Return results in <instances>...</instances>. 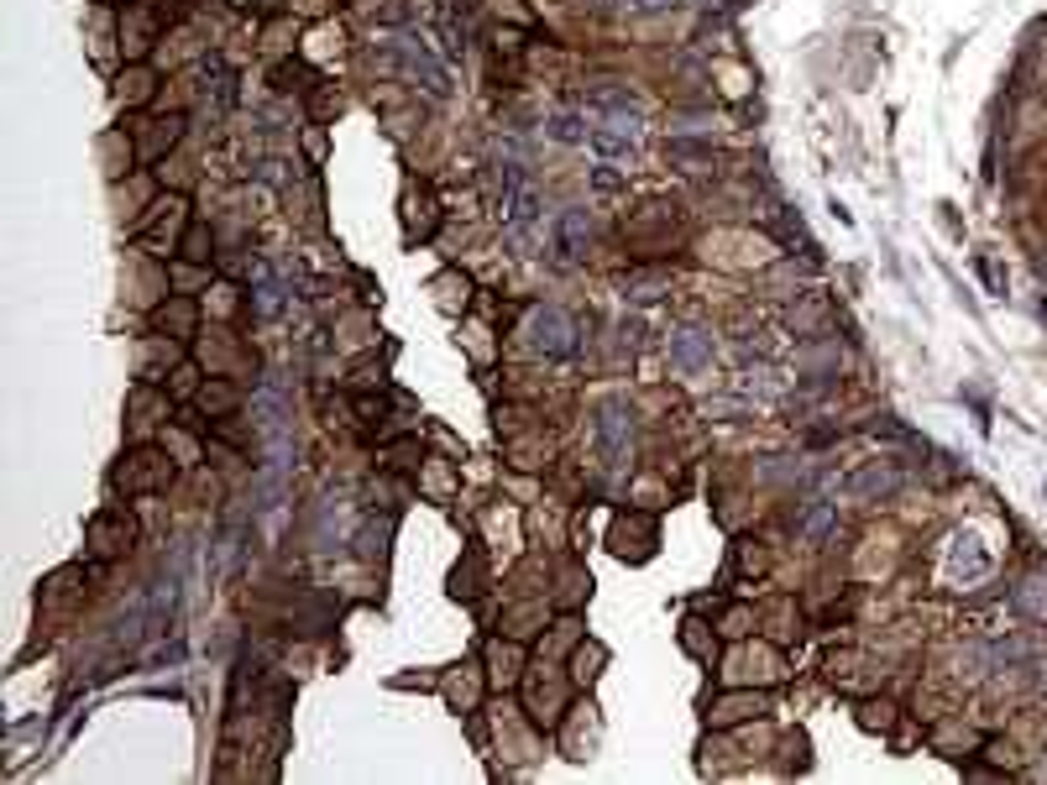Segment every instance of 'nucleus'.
<instances>
[{
	"label": "nucleus",
	"mask_w": 1047,
	"mask_h": 785,
	"mask_svg": "<svg viewBox=\"0 0 1047 785\" xmlns=\"http://www.w3.org/2000/svg\"><path fill=\"white\" fill-rule=\"evenodd\" d=\"M524 335H529V346H535L545 362H566L571 351H576V325H571L566 309H556V304L535 309L529 325H524Z\"/></svg>",
	"instance_id": "2"
},
{
	"label": "nucleus",
	"mask_w": 1047,
	"mask_h": 785,
	"mask_svg": "<svg viewBox=\"0 0 1047 785\" xmlns=\"http://www.w3.org/2000/svg\"><path fill=\"white\" fill-rule=\"evenodd\" d=\"M948 576L963 581V587H974V581L989 576V550L980 544V535H954V544H948Z\"/></svg>",
	"instance_id": "4"
},
{
	"label": "nucleus",
	"mask_w": 1047,
	"mask_h": 785,
	"mask_svg": "<svg viewBox=\"0 0 1047 785\" xmlns=\"http://www.w3.org/2000/svg\"><path fill=\"white\" fill-rule=\"evenodd\" d=\"M671 157H713L707 142H671Z\"/></svg>",
	"instance_id": "16"
},
{
	"label": "nucleus",
	"mask_w": 1047,
	"mask_h": 785,
	"mask_svg": "<svg viewBox=\"0 0 1047 785\" xmlns=\"http://www.w3.org/2000/svg\"><path fill=\"white\" fill-rule=\"evenodd\" d=\"M833 518H838V503L828 498V492H817V498H807V503L796 509V535L828 540V535H833Z\"/></svg>",
	"instance_id": "8"
},
{
	"label": "nucleus",
	"mask_w": 1047,
	"mask_h": 785,
	"mask_svg": "<svg viewBox=\"0 0 1047 785\" xmlns=\"http://www.w3.org/2000/svg\"><path fill=\"white\" fill-rule=\"evenodd\" d=\"M896 482H901V477L891 472V466H869L865 477L854 482V498H874V492L885 498V492H896Z\"/></svg>",
	"instance_id": "13"
},
{
	"label": "nucleus",
	"mask_w": 1047,
	"mask_h": 785,
	"mask_svg": "<svg viewBox=\"0 0 1047 785\" xmlns=\"http://www.w3.org/2000/svg\"><path fill=\"white\" fill-rule=\"evenodd\" d=\"M157 325H163V331L174 325L179 335H189V331H194V304H189V299H174V309L163 304V309H157Z\"/></svg>",
	"instance_id": "14"
},
{
	"label": "nucleus",
	"mask_w": 1047,
	"mask_h": 785,
	"mask_svg": "<svg viewBox=\"0 0 1047 785\" xmlns=\"http://www.w3.org/2000/svg\"><path fill=\"white\" fill-rule=\"evenodd\" d=\"M372 63H378V68H388V74H404V79L424 85L435 100H446V94H450L446 63L435 59V53H430V42H419V37H383V42L372 48Z\"/></svg>",
	"instance_id": "1"
},
{
	"label": "nucleus",
	"mask_w": 1047,
	"mask_h": 785,
	"mask_svg": "<svg viewBox=\"0 0 1047 785\" xmlns=\"http://www.w3.org/2000/svg\"><path fill=\"white\" fill-rule=\"evenodd\" d=\"M1011 603H1017L1026 618H1037V623H1043V618H1047V581H1043V576L1021 581L1017 592H1011Z\"/></svg>",
	"instance_id": "12"
},
{
	"label": "nucleus",
	"mask_w": 1047,
	"mask_h": 785,
	"mask_svg": "<svg viewBox=\"0 0 1047 785\" xmlns=\"http://www.w3.org/2000/svg\"><path fill=\"white\" fill-rule=\"evenodd\" d=\"M676 0H624V11H634V16H660V11H671Z\"/></svg>",
	"instance_id": "15"
},
{
	"label": "nucleus",
	"mask_w": 1047,
	"mask_h": 785,
	"mask_svg": "<svg viewBox=\"0 0 1047 785\" xmlns=\"http://www.w3.org/2000/svg\"><path fill=\"white\" fill-rule=\"evenodd\" d=\"M498 210H503V226H509V236H519V242H529L535 236V226H539V194L524 183V189H513V194H503L498 200Z\"/></svg>",
	"instance_id": "6"
},
{
	"label": "nucleus",
	"mask_w": 1047,
	"mask_h": 785,
	"mask_svg": "<svg viewBox=\"0 0 1047 785\" xmlns=\"http://www.w3.org/2000/svg\"><path fill=\"white\" fill-rule=\"evenodd\" d=\"M671 362L681 372H707L713 366V340L702 331H676L671 335Z\"/></svg>",
	"instance_id": "7"
},
{
	"label": "nucleus",
	"mask_w": 1047,
	"mask_h": 785,
	"mask_svg": "<svg viewBox=\"0 0 1047 785\" xmlns=\"http://www.w3.org/2000/svg\"><path fill=\"white\" fill-rule=\"evenodd\" d=\"M545 131H550V142H561V147H576V142H587V137H592V126L582 121L576 111H556V116L545 121Z\"/></svg>",
	"instance_id": "10"
},
{
	"label": "nucleus",
	"mask_w": 1047,
	"mask_h": 785,
	"mask_svg": "<svg viewBox=\"0 0 1047 785\" xmlns=\"http://www.w3.org/2000/svg\"><path fill=\"white\" fill-rule=\"evenodd\" d=\"M587 242H592V215L582 210V205L556 215V252H561V262H582Z\"/></svg>",
	"instance_id": "5"
},
{
	"label": "nucleus",
	"mask_w": 1047,
	"mask_h": 785,
	"mask_svg": "<svg viewBox=\"0 0 1047 785\" xmlns=\"http://www.w3.org/2000/svg\"><path fill=\"white\" fill-rule=\"evenodd\" d=\"M587 147L598 152L602 163H624V157H634V131H628L624 121L592 126V137H587Z\"/></svg>",
	"instance_id": "9"
},
{
	"label": "nucleus",
	"mask_w": 1047,
	"mask_h": 785,
	"mask_svg": "<svg viewBox=\"0 0 1047 785\" xmlns=\"http://www.w3.org/2000/svg\"><path fill=\"white\" fill-rule=\"evenodd\" d=\"M598 446H602V461L613 472H624L628 455H634V409L624 398H608L598 409Z\"/></svg>",
	"instance_id": "3"
},
{
	"label": "nucleus",
	"mask_w": 1047,
	"mask_h": 785,
	"mask_svg": "<svg viewBox=\"0 0 1047 785\" xmlns=\"http://www.w3.org/2000/svg\"><path fill=\"white\" fill-rule=\"evenodd\" d=\"M592 105L608 111L613 121H628V116H639V94H628L624 85H608V90H592Z\"/></svg>",
	"instance_id": "11"
}]
</instances>
